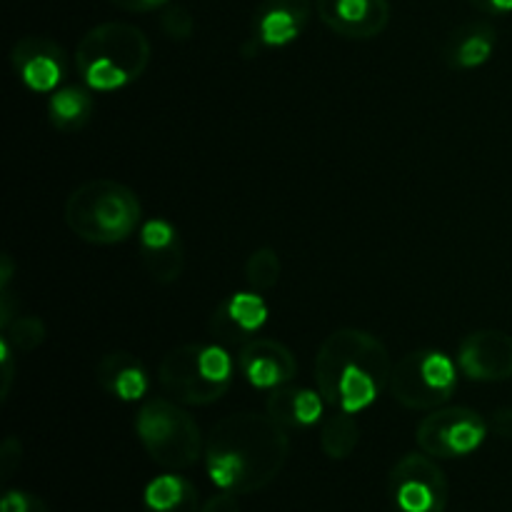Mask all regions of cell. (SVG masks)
<instances>
[{"instance_id":"1","label":"cell","mask_w":512,"mask_h":512,"mask_svg":"<svg viewBox=\"0 0 512 512\" xmlns=\"http://www.w3.org/2000/svg\"><path fill=\"white\" fill-rule=\"evenodd\" d=\"M290 455L288 428L268 413H233L205 440V473L218 490L250 495L268 488Z\"/></svg>"},{"instance_id":"16","label":"cell","mask_w":512,"mask_h":512,"mask_svg":"<svg viewBox=\"0 0 512 512\" xmlns=\"http://www.w3.org/2000/svg\"><path fill=\"white\" fill-rule=\"evenodd\" d=\"M310 0H263L253 15V43L258 48H285L305 33Z\"/></svg>"},{"instance_id":"31","label":"cell","mask_w":512,"mask_h":512,"mask_svg":"<svg viewBox=\"0 0 512 512\" xmlns=\"http://www.w3.org/2000/svg\"><path fill=\"white\" fill-rule=\"evenodd\" d=\"M475 10L483 15H508L512 13V0H470Z\"/></svg>"},{"instance_id":"24","label":"cell","mask_w":512,"mask_h":512,"mask_svg":"<svg viewBox=\"0 0 512 512\" xmlns=\"http://www.w3.org/2000/svg\"><path fill=\"white\" fill-rule=\"evenodd\" d=\"M3 338L8 340L15 353H33L45 340V323L38 315H18L3 328Z\"/></svg>"},{"instance_id":"15","label":"cell","mask_w":512,"mask_h":512,"mask_svg":"<svg viewBox=\"0 0 512 512\" xmlns=\"http://www.w3.org/2000/svg\"><path fill=\"white\" fill-rule=\"evenodd\" d=\"M238 368L253 388L275 390L293 383L298 360L293 350L273 338H255L240 348Z\"/></svg>"},{"instance_id":"7","label":"cell","mask_w":512,"mask_h":512,"mask_svg":"<svg viewBox=\"0 0 512 512\" xmlns=\"http://www.w3.org/2000/svg\"><path fill=\"white\" fill-rule=\"evenodd\" d=\"M390 395L408 410H438L458 390V365L443 350H413L393 365Z\"/></svg>"},{"instance_id":"30","label":"cell","mask_w":512,"mask_h":512,"mask_svg":"<svg viewBox=\"0 0 512 512\" xmlns=\"http://www.w3.org/2000/svg\"><path fill=\"white\" fill-rule=\"evenodd\" d=\"M110 3L125 13H153V10H163L165 5H170V0H110Z\"/></svg>"},{"instance_id":"12","label":"cell","mask_w":512,"mask_h":512,"mask_svg":"<svg viewBox=\"0 0 512 512\" xmlns=\"http://www.w3.org/2000/svg\"><path fill=\"white\" fill-rule=\"evenodd\" d=\"M265 323H268V305L263 295L248 290V293H235L220 300L218 308L210 315V335L220 345L243 348L245 343L258 338Z\"/></svg>"},{"instance_id":"21","label":"cell","mask_w":512,"mask_h":512,"mask_svg":"<svg viewBox=\"0 0 512 512\" xmlns=\"http://www.w3.org/2000/svg\"><path fill=\"white\" fill-rule=\"evenodd\" d=\"M95 113V100L80 85H65L50 93L48 118L60 133H78L90 123Z\"/></svg>"},{"instance_id":"11","label":"cell","mask_w":512,"mask_h":512,"mask_svg":"<svg viewBox=\"0 0 512 512\" xmlns=\"http://www.w3.org/2000/svg\"><path fill=\"white\" fill-rule=\"evenodd\" d=\"M458 365L475 383H505L512 378V335L475 330L458 345Z\"/></svg>"},{"instance_id":"20","label":"cell","mask_w":512,"mask_h":512,"mask_svg":"<svg viewBox=\"0 0 512 512\" xmlns=\"http://www.w3.org/2000/svg\"><path fill=\"white\" fill-rule=\"evenodd\" d=\"M143 512H200L198 490L183 475H158L145 485Z\"/></svg>"},{"instance_id":"26","label":"cell","mask_w":512,"mask_h":512,"mask_svg":"<svg viewBox=\"0 0 512 512\" xmlns=\"http://www.w3.org/2000/svg\"><path fill=\"white\" fill-rule=\"evenodd\" d=\"M0 512H50L43 498L28 490H5L0 500Z\"/></svg>"},{"instance_id":"10","label":"cell","mask_w":512,"mask_h":512,"mask_svg":"<svg viewBox=\"0 0 512 512\" xmlns=\"http://www.w3.org/2000/svg\"><path fill=\"white\" fill-rule=\"evenodd\" d=\"M15 75L33 93H55L68 75L63 45L45 35H25L10 50Z\"/></svg>"},{"instance_id":"13","label":"cell","mask_w":512,"mask_h":512,"mask_svg":"<svg viewBox=\"0 0 512 512\" xmlns=\"http://www.w3.org/2000/svg\"><path fill=\"white\" fill-rule=\"evenodd\" d=\"M320 20L348 40H373L390 23L388 0H318Z\"/></svg>"},{"instance_id":"19","label":"cell","mask_w":512,"mask_h":512,"mask_svg":"<svg viewBox=\"0 0 512 512\" xmlns=\"http://www.w3.org/2000/svg\"><path fill=\"white\" fill-rule=\"evenodd\" d=\"M325 398L320 390L295 388V385H283V388L270 390L265 400V413L278 420L283 428H310L323 418Z\"/></svg>"},{"instance_id":"14","label":"cell","mask_w":512,"mask_h":512,"mask_svg":"<svg viewBox=\"0 0 512 512\" xmlns=\"http://www.w3.org/2000/svg\"><path fill=\"white\" fill-rule=\"evenodd\" d=\"M140 263H143L145 273L160 285L175 283L183 275V238L170 220H143V225H140Z\"/></svg>"},{"instance_id":"5","label":"cell","mask_w":512,"mask_h":512,"mask_svg":"<svg viewBox=\"0 0 512 512\" xmlns=\"http://www.w3.org/2000/svg\"><path fill=\"white\" fill-rule=\"evenodd\" d=\"M135 435L150 460L165 470L193 468L205 455L200 425L173 398L145 400L135 415Z\"/></svg>"},{"instance_id":"6","label":"cell","mask_w":512,"mask_h":512,"mask_svg":"<svg viewBox=\"0 0 512 512\" xmlns=\"http://www.w3.org/2000/svg\"><path fill=\"white\" fill-rule=\"evenodd\" d=\"M158 380L180 405H213L233 383V360L220 343L180 345L160 360Z\"/></svg>"},{"instance_id":"27","label":"cell","mask_w":512,"mask_h":512,"mask_svg":"<svg viewBox=\"0 0 512 512\" xmlns=\"http://www.w3.org/2000/svg\"><path fill=\"white\" fill-rule=\"evenodd\" d=\"M20 460H23V445L18 438H5L3 448H0V478L10 480L15 475V470L20 468Z\"/></svg>"},{"instance_id":"23","label":"cell","mask_w":512,"mask_h":512,"mask_svg":"<svg viewBox=\"0 0 512 512\" xmlns=\"http://www.w3.org/2000/svg\"><path fill=\"white\" fill-rule=\"evenodd\" d=\"M283 275V263L280 255L273 248H258L248 255L245 260V280H248L250 290L255 293H268L280 283Z\"/></svg>"},{"instance_id":"18","label":"cell","mask_w":512,"mask_h":512,"mask_svg":"<svg viewBox=\"0 0 512 512\" xmlns=\"http://www.w3.org/2000/svg\"><path fill=\"white\" fill-rule=\"evenodd\" d=\"M100 388L123 403H138L148 393V373L145 365L125 350H113L103 355L95 368Z\"/></svg>"},{"instance_id":"9","label":"cell","mask_w":512,"mask_h":512,"mask_svg":"<svg viewBox=\"0 0 512 512\" xmlns=\"http://www.w3.org/2000/svg\"><path fill=\"white\" fill-rule=\"evenodd\" d=\"M390 505L395 512H445L450 485L443 468L428 453H408L388 475Z\"/></svg>"},{"instance_id":"4","label":"cell","mask_w":512,"mask_h":512,"mask_svg":"<svg viewBox=\"0 0 512 512\" xmlns=\"http://www.w3.org/2000/svg\"><path fill=\"white\" fill-rule=\"evenodd\" d=\"M65 225L90 245H118L143 225V205L135 190L118 180L95 178L78 185L63 208Z\"/></svg>"},{"instance_id":"3","label":"cell","mask_w":512,"mask_h":512,"mask_svg":"<svg viewBox=\"0 0 512 512\" xmlns=\"http://www.w3.org/2000/svg\"><path fill=\"white\" fill-rule=\"evenodd\" d=\"M150 40L138 25L108 20L80 38L75 68L95 93H113L140 80L150 65Z\"/></svg>"},{"instance_id":"22","label":"cell","mask_w":512,"mask_h":512,"mask_svg":"<svg viewBox=\"0 0 512 512\" xmlns=\"http://www.w3.org/2000/svg\"><path fill=\"white\" fill-rule=\"evenodd\" d=\"M360 445V423L355 413L338 410L320 428V450L330 460H348Z\"/></svg>"},{"instance_id":"17","label":"cell","mask_w":512,"mask_h":512,"mask_svg":"<svg viewBox=\"0 0 512 512\" xmlns=\"http://www.w3.org/2000/svg\"><path fill=\"white\" fill-rule=\"evenodd\" d=\"M498 48V30L485 20L463 23L443 43V60L450 70H475L488 63Z\"/></svg>"},{"instance_id":"28","label":"cell","mask_w":512,"mask_h":512,"mask_svg":"<svg viewBox=\"0 0 512 512\" xmlns=\"http://www.w3.org/2000/svg\"><path fill=\"white\" fill-rule=\"evenodd\" d=\"M240 495L235 493H225V490H220L218 495H213V498L208 500V503L200 508V512H240Z\"/></svg>"},{"instance_id":"8","label":"cell","mask_w":512,"mask_h":512,"mask_svg":"<svg viewBox=\"0 0 512 512\" xmlns=\"http://www.w3.org/2000/svg\"><path fill=\"white\" fill-rule=\"evenodd\" d=\"M490 428L488 420L473 408H438L430 410L420 420L418 430H415V440H418L420 450L428 453L435 460H455V458H468L488 438Z\"/></svg>"},{"instance_id":"2","label":"cell","mask_w":512,"mask_h":512,"mask_svg":"<svg viewBox=\"0 0 512 512\" xmlns=\"http://www.w3.org/2000/svg\"><path fill=\"white\" fill-rule=\"evenodd\" d=\"M390 353L380 338L360 328H340L320 343L315 383L325 403L345 413L370 408L390 385Z\"/></svg>"},{"instance_id":"25","label":"cell","mask_w":512,"mask_h":512,"mask_svg":"<svg viewBox=\"0 0 512 512\" xmlns=\"http://www.w3.org/2000/svg\"><path fill=\"white\" fill-rule=\"evenodd\" d=\"M160 28L175 43H185V40L193 38L195 33V20L190 15L188 8L183 5H165L163 13H160Z\"/></svg>"},{"instance_id":"29","label":"cell","mask_w":512,"mask_h":512,"mask_svg":"<svg viewBox=\"0 0 512 512\" xmlns=\"http://www.w3.org/2000/svg\"><path fill=\"white\" fill-rule=\"evenodd\" d=\"M490 433L498 435V438L510 440L512 438V408H500L490 415L488 420Z\"/></svg>"}]
</instances>
